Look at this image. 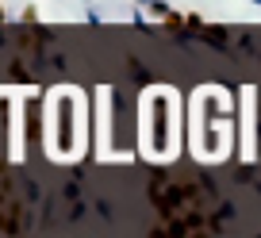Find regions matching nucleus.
<instances>
[{"instance_id": "obj_1", "label": "nucleus", "mask_w": 261, "mask_h": 238, "mask_svg": "<svg viewBox=\"0 0 261 238\" xmlns=\"http://www.w3.org/2000/svg\"><path fill=\"white\" fill-rule=\"evenodd\" d=\"M135 4H139V8H146L150 16H158V19L169 12V4H165V0H135Z\"/></svg>"}, {"instance_id": "obj_2", "label": "nucleus", "mask_w": 261, "mask_h": 238, "mask_svg": "<svg viewBox=\"0 0 261 238\" xmlns=\"http://www.w3.org/2000/svg\"><path fill=\"white\" fill-rule=\"evenodd\" d=\"M253 4H257V8H261V0H253Z\"/></svg>"}]
</instances>
